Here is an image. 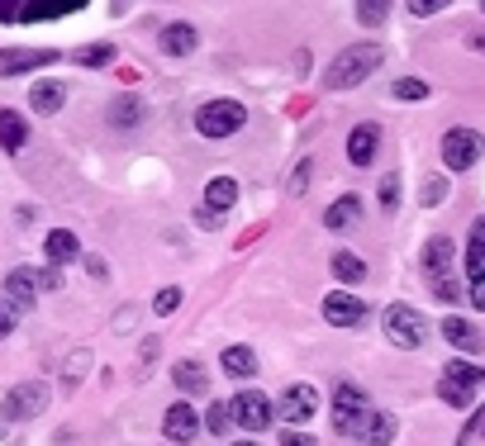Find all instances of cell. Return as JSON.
<instances>
[{
    "mask_svg": "<svg viewBox=\"0 0 485 446\" xmlns=\"http://www.w3.org/2000/svg\"><path fill=\"white\" fill-rule=\"evenodd\" d=\"M381 67V48L376 44H352V48H338V58L328 62L324 72V86L328 91H352Z\"/></svg>",
    "mask_w": 485,
    "mask_h": 446,
    "instance_id": "cell-1",
    "label": "cell"
},
{
    "mask_svg": "<svg viewBox=\"0 0 485 446\" xmlns=\"http://www.w3.org/2000/svg\"><path fill=\"white\" fill-rule=\"evenodd\" d=\"M385 323V338H391L395 346H405V352H419V346L428 342V323L419 309H409V304H391V309L381 314Z\"/></svg>",
    "mask_w": 485,
    "mask_h": 446,
    "instance_id": "cell-2",
    "label": "cell"
},
{
    "mask_svg": "<svg viewBox=\"0 0 485 446\" xmlns=\"http://www.w3.org/2000/svg\"><path fill=\"white\" fill-rule=\"evenodd\" d=\"M247 123V109L238 100H210V105H200V115H196V129L205 138H233Z\"/></svg>",
    "mask_w": 485,
    "mask_h": 446,
    "instance_id": "cell-3",
    "label": "cell"
},
{
    "mask_svg": "<svg viewBox=\"0 0 485 446\" xmlns=\"http://www.w3.org/2000/svg\"><path fill=\"white\" fill-rule=\"evenodd\" d=\"M485 157V138L476 129H448L442 133V162L448 171H471Z\"/></svg>",
    "mask_w": 485,
    "mask_h": 446,
    "instance_id": "cell-4",
    "label": "cell"
},
{
    "mask_svg": "<svg viewBox=\"0 0 485 446\" xmlns=\"http://www.w3.org/2000/svg\"><path fill=\"white\" fill-rule=\"evenodd\" d=\"M44 409H48V385L24 380V385H15L5 394V403H0V418H5V423H29V418H38Z\"/></svg>",
    "mask_w": 485,
    "mask_h": 446,
    "instance_id": "cell-5",
    "label": "cell"
},
{
    "mask_svg": "<svg viewBox=\"0 0 485 446\" xmlns=\"http://www.w3.org/2000/svg\"><path fill=\"white\" fill-rule=\"evenodd\" d=\"M371 403H367V389L357 385H338L334 389V427L343 432V437H357V427L367 423Z\"/></svg>",
    "mask_w": 485,
    "mask_h": 446,
    "instance_id": "cell-6",
    "label": "cell"
},
{
    "mask_svg": "<svg viewBox=\"0 0 485 446\" xmlns=\"http://www.w3.org/2000/svg\"><path fill=\"white\" fill-rule=\"evenodd\" d=\"M81 5H86V0H0V20L34 24V20H58V15L81 10Z\"/></svg>",
    "mask_w": 485,
    "mask_h": 446,
    "instance_id": "cell-7",
    "label": "cell"
},
{
    "mask_svg": "<svg viewBox=\"0 0 485 446\" xmlns=\"http://www.w3.org/2000/svg\"><path fill=\"white\" fill-rule=\"evenodd\" d=\"M229 413H233V423H238V427L262 432V427L271 423V413H276V409L267 403V394H257V389H243V394L229 403Z\"/></svg>",
    "mask_w": 485,
    "mask_h": 446,
    "instance_id": "cell-8",
    "label": "cell"
},
{
    "mask_svg": "<svg viewBox=\"0 0 485 446\" xmlns=\"http://www.w3.org/2000/svg\"><path fill=\"white\" fill-rule=\"evenodd\" d=\"M314 409H319L314 389L310 385H290L286 394H281V409H276V413H281L286 427H300V423H310V418H314Z\"/></svg>",
    "mask_w": 485,
    "mask_h": 446,
    "instance_id": "cell-9",
    "label": "cell"
},
{
    "mask_svg": "<svg viewBox=\"0 0 485 446\" xmlns=\"http://www.w3.org/2000/svg\"><path fill=\"white\" fill-rule=\"evenodd\" d=\"M324 318L334 328H357L367 318V304L357 299V295H348V290H334V295L324 299Z\"/></svg>",
    "mask_w": 485,
    "mask_h": 446,
    "instance_id": "cell-10",
    "label": "cell"
},
{
    "mask_svg": "<svg viewBox=\"0 0 485 446\" xmlns=\"http://www.w3.org/2000/svg\"><path fill=\"white\" fill-rule=\"evenodd\" d=\"M162 432H167V442L172 446H186V442H196V432H200V418H196V409L182 399V403H172L167 409V418H162Z\"/></svg>",
    "mask_w": 485,
    "mask_h": 446,
    "instance_id": "cell-11",
    "label": "cell"
},
{
    "mask_svg": "<svg viewBox=\"0 0 485 446\" xmlns=\"http://www.w3.org/2000/svg\"><path fill=\"white\" fill-rule=\"evenodd\" d=\"M143 119H148V100H143V95L124 91V95H115V100H109V123H115L119 133L138 129V123H143Z\"/></svg>",
    "mask_w": 485,
    "mask_h": 446,
    "instance_id": "cell-12",
    "label": "cell"
},
{
    "mask_svg": "<svg viewBox=\"0 0 485 446\" xmlns=\"http://www.w3.org/2000/svg\"><path fill=\"white\" fill-rule=\"evenodd\" d=\"M5 304H10V309H15V314H24V309H34V299H38V281H34V271L29 267H15V271H10L5 275Z\"/></svg>",
    "mask_w": 485,
    "mask_h": 446,
    "instance_id": "cell-13",
    "label": "cell"
},
{
    "mask_svg": "<svg viewBox=\"0 0 485 446\" xmlns=\"http://www.w3.org/2000/svg\"><path fill=\"white\" fill-rule=\"evenodd\" d=\"M376 147H381V129L376 123H357L348 133V162L352 166H371L376 162Z\"/></svg>",
    "mask_w": 485,
    "mask_h": 446,
    "instance_id": "cell-14",
    "label": "cell"
},
{
    "mask_svg": "<svg viewBox=\"0 0 485 446\" xmlns=\"http://www.w3.org/2000/svg\"><path fill=\"white\" fill-rule=\"evenodd\" d=\"M196 44H200V34H196V24H167L162 29V38H158V48L167 52V58H186V52H196Z\"/></svg>",
    "mask_w": 485,
    "mask_h": 446,
    "instance_id": "cell-15",
    "label": "cell"
},
{
    "mask_svg": "<svg viewBox=\"0 0 485 446\" xmlns=\"http://www.w3.org/2000/svg\"><path fill=\"white\" fill-rule=\"evenodd\" d=\"M395 442V418L391 413H367V423L357 427V446H391Z\"/></svg>",
    "mask_w": 485,
    "mask_h": 446,
    "instance_id": "cell-16",
    "label": "cell"
},
{
    "mask_svg": "<svg viewBox=\"0 0 485 446\" xmlns=\"http://www.w3.org/2000/svg\"><path fill=\"white\" fill-rule=\"evenodd\" d=\"M62 100H67V86H62V81H34V86H29L34 115H58Z\"/></svg>",
    "mask_w": 485,
    "mask_h": 446,
    "instance_id": "cell-17",
    "label": "cell"
},
{
    "mask_svg": "<svg viewBox=\"0 0 485 446\" xmlns=\"http://www.w3.org/2000/svg\"><path fill=\"white\" fill-rule=\"evenodd\" d=\"M424 271H428V281H448L452 275V238H433L424 247Z\"/></svg>",
    "mask_w": 485,
    "mask_h": 446,
    "instance_id": "cell-18",
    "label": "cell"
},
{
    "mask_svg": "<svg viewBox=\"0 0 485 446\" xmlns=\"http://www.w3.org/2000/svg\"><path fill=\"white\" fill-rule=\"evenodd\" d=\"M44 252H48L53 267H67V261H77V257H81V243H77V233L53 228L48 238H44Z\"/></svg>",
    "mask_w": 485,
    "mask_h": 446,
    "instance_id": "cell-19",
    "label": "cell"
},
{
    "mask_svg": "<svg viewBox=\"0 0 485 446\" xmlns=\"http://www.w3.org/2000/svg\"><path fill=\"white\" fill-rule=\"evenodd\" d=\"M442 338H448L457 352H481V332H476V323H466V318H457V314L442 318Z\"/></svg>",
    "mask_w": 485,
    "mask_h": 446,
    "instance_id": "cell-20",
    "label": "cell"
},
{
    "mask_svg": "<svg viewBox=\"0 0 485 446\" xmlns=\"http://www.w3.org/2000/svg\"><path fill=\"white\" fill-rule=\"evenodd\" d=\"M233 204H238V180H233V176H214L210 186H205V209H214V214H229Z\"/></svg>",
    "mask_w": 485,
    "mask_h": 446,
    "instance_id": "cell-21",
    "label": "cell"
},
{
    "mask_svg": "<svg viewBox=\"0 0 485 446\" xmlns=\"http://www.w3.org/2000/svg\"><path fill=\"white\" fill-rule=\"evenodd\" d=\"M466 275L485 281V214L471 223V243H466Z\"/></svg>",
    "mask_w": 485,
    "mask_h": 446,
    "instance_id": "cell-22",
    "label": "cell"
},
{
    "mask_svg": "<svg viewBox=\"0 0 485 446\" xmlns=\"http://www.w3.org/2000/svg\"><path fill=\"white\" fill-rule=\"evenodd\" d=\"M357 219H362V200H357V195H343V200L338 204H328L324 209V228H352V223Z\"/></svg>",
    "mask_w": 485,
    "mask_h": 446,
    "instance_id": "cell-23",
    "label": "cell"
},
{
    "mask_svg": "<svg viewBox=\"0 0 485 446\" xmlns=\"http://www.w3.org/2000/svg\"><path fill=\"white\" fill-rule=\"evenodd\" d=\"M24 143H29V123H24L15 109H0V147H5V152H20Z\"/></svg>",
    "mask_w": 485,
    "mask_h": 446,
    "instance_id": "cell-24",
    "label": "cell"
},
{
    "mask_svg": "<svg viewBox=\"0 0 485 446\" xmlns=\"http://www.w3.org/2000/svg\"><path fill=\"white\" fill-rule=\"evenodd\" d=\"M442 380H452V385H462V389H476L485 385V366H471V361H448V370H442Z\"/></svg>",
    "mask_w": 485,
    "mask_h": 446,
    "instance_id": "cell-25",
    "label": "cell"
},
{
    "mask_svg": "<svg viewBox=\"0 0 485 446\" xmlns=\"http://www.w3.org/2000/svg\"><path fill=\"white\" fill-rule=\"evenodd\" d=\"M48 62H58V52L38 48V52H20V58H0V72L15 76V72H34V67H48Z\"/></svg>",
    "mask_w": 485,
    "mask_h": 446,
    "instance_id": "cell-26",
    "label": "cell"
},
{
    "mask_svg": "<svg viewBox=\"0 0 485 446\" xmlns=\"http://www.w3.org/2000/svg\"><path fill=\"white\" fill-rule=\"evenodd\" d=\"M172 380L182 385L186 394H200V389L210 385V375H205V366H200V361H176V366H172Z\"/></svg>",
    "mask_w": 485,
    "mask_h": 446,
    "instance_id": "cell-27",
    "label": "cell"
},
{
    "mask_svg": "<svg viewBox=\"0 0 485 446\" xmlns=\"http://www.w3.org/2000/svg\"><path fill=\"white\" fill-rule=\"evenodd\" d=\"M334 275L343 285H362L367 281V261L357 252H334Z\"/></svg>",
    "mask_w": 485,
    "mask_h": 446,
    "instance_id": "cell-28",
    "label": "cell"
},
{
    "mask_svg": "<svg viewBox=\"0 0 485 446\" xmlns=\"http://www.w3.org/2000/svg\"><path fill=\"white\" fill-rule=\"evenodd\" d=\"M224 370H229V375H238V380H247V375L257 370L253 346H224Z\"/></svg>",
    "mask_w": 485,
    "mask_h": 446,
    "instance_id": "cell-29",
    "label": "cell"
},
{
    "mask_svg": "<svg viewBox=\"0 0 485 446\" xmlns=\"http://www.w3.org/2000/svg\"><path fill=\"white\" fill-rule=\"evenodd\" d=\"M385 15H391V0H357V20H362L367 29L385 24Z\"/></svg>",
    "mask_w": 485,
    "mask_h": 446,
    "instance_id": "cell-30",
    "label": "cell"
},
{
    "mask_svg": "<svg viewBox=\"0 0 485 446\" xmlns=\"http://www.w3.org/2000/svg\"><path fill=\"white\" fill-rule=\"evenodd\" d=\"M391 95H395V100H428V81H419V76H400L395 86H391Z\"/></svg>",
    "mask_w": 485,
    "mask_h": 446,
    "instance_id": "cell-31",
    "label": "cell"
},
{
    "mask_svg": "<svg viewBox=\"0 0 485 446\" xmlns=\"http://www.w3.org/2000/svg\"><path fill=\"white\" fill-rule=\"evenodd\" d=\"M72 58L81 67H105V62H115V48H109V44H91V48H77Z\"/></svg>",
    "mask_w": 485,
    "mask_h": 446,
    "instance_id": "cell-32",
    "label": "cell"
},
{
    "mask_svg": "<svg viewBox=\"0 0 485 446\" xmlns=\"http://www.w3.org/2000/svg\"><path fill=\"white\" fill-rule=\"evenodd\" d=\"M229 423H233L229 403H210V413H205V427H210L214 437H224V432H229Z\"/></svg>",
    "mask_w": 485,
    "mask_h": 446,
    "instance_id": "cell-33",
    "label": "cell"
},
{
    "mask_svg": "<svg viewBox=\"0 0 485 446\" xmlns=\"http://www.w3.org/2000/svg\"><path fill=\"white\" fill-rule=\"evenodd\" d=\"M438 394H442V403H452V409H471V389L452 385V380H442V385H438Z\"/></svg>",
    "mask_w": 485,
    "mask_h": 446,
    "instance_id": "cell-34",
    "label": "cell"
},
{
    "mask_svg": "<svg viewBox=\"0 0 485 446\" xmlns=\"http://www.w3.org/2000/svg\"><path fill=\"white\" fill-rule=\"evenodd\" d=\"M86 361H91V352H77V356H72V361H67V366H62V380L72 385V389L81 385V375H86Z\"/></svg>",
    "mask_w": 485,
    "mask_h": 446,
    "instance_id": "cell-35",
    "label": "cell"
},
{
    "mask_svg": "<svg viewBox=\"0 0 485 446\" xmlns=\"http://www.w3.org/2000/svg\"><path fill=\"white\" fill-rule=\"evenodd\" d=\"M405 5H409L414 20H428V15H438V10H448L452 0H405Z\"/></svg>",
    "mask_w": 485,
    "mask_h": 446,
    "instance_id": "cell-36",
    "label": "cell"
},
{
    "mask_svg": "<svg viewBox=\"0 0 485 446\" xmlns=\"http://www.w3.org/2000/svg\"><path fill=\"white\" fill-rule=\"evenodd\" d=\"M395 204H400V176L391 171L381 180V209H395Z\"/></svg>",
    "mask_w": 485,
    "mask_h": 446,
    "instance_id": "cell-37",
    "label": "cell"
},
{
    "mask_svg": "<svg viewBox=\"0 0 485 446\" xmlns=\"http://www.w3.org/2000/svg\"><path fill=\"white\" fill-rule=\"evenodd\" d=\"M286 190H290V195H304V190H310V162H300L295 171H290V180H286Z\"/></svg>",
    "mask_w": 485,
    "mask_h": 446,
    "instance_id": "cell-38",
    "label": "cell"
},
{
    "mask_svg": "<svg viewBox=\"0 0 485 446\" xmlns=\"http://www.w3.org/2000/svg\"><path fill=\"white\" fill-rule=\"evenodd\" d=\"M442 200H448V180L438 176V180H428V186H424V204L433 209V204H442Z\"/></svg>",
    "mask_w": 485,
    "mask_h": 446,
    "instance_id": "cell-39",
    "label": "cell"
},
{
    "mask_svg": "<svg viewBox=\"0 0 485 446\" xmlns=\"http://www.w3.org/2000/svg\"><path fill=\"white\" fill-rule=\"evenodd\" d=\"M176 304H182V290H176V285H167V290H162L158 299H152V309H158V314H172Z\"/></svg>",
    "mask_w": 485,
    "mask_h": 446,
    "instance_id": "cell-40",
    "label": "cell"
},
{
    "mask_svg": "<svg viewBox=\"0 0 485 446\" xmlns=\"http://www.w3.org/2000/svg\"><path fill=\"white\" fill-rule=\"evenodd\" d=\"M433 295L442 304H457V299H462V290H457V281H433Z\"/></svg>",
    "mask_w": 485,
    "mask_h": 446,
    "instance_id": "cell-41",
    "label": "cell"
},
{
    "mask_svg": "<svg viewBox=\"0 0 485 446\" xmlns=\"http://www.w3.org/2000/svg\"><path fill=\"white\" fill-rule=\"evenodd\" d=\"M34 281H38V290H58L62 275H58V267H44V271H34Z\"/></svg>",
    "mask_w": 485,
    "mask_h": 446,
    "instance_id": "cell-42",
    "label": "cell"
},
{
    "mask_svg": "<svg viewBox=\"0 0 485 446\" xmlns=\"http://www.w3.org/2000/svg\"><path fill=\"white\" fill-rule=\"evenodd\" d=\"M281 446H319V442L310 437V432H295V427H286V432H281Z\"/></svg>",
    "mask_w": 485,
    "mask_h": 446,
    "instance_id": "cell-43",
    "label": "cell"
},
{
    "mask_svg": "<svg viewBox=\"0 0 485 446\" xmlns=\"http://www.w3.org/2000/svg\"><path fill=\"white\" fill-rule=\"evenodd\" d=\"M15 318H20V314L10 309L5 299H0V338H10V332H15Z\"/></svg>",
    "mask_w": 485,
    "mask_h": 446,
    "instance_id": "cell-44",
    "label": "cell"
},
{
    "mask_svg": "<svg viewBox=\"0 0 485 446\" xmlns=\"http://www.w3.org/2000/svg\"><path fill=\"white\" fill-rule=\"evenodd\" d=\"M485 432V409H476V418H471V427L462 432V446H471V437H481Z\"/></svg>",
    "mask_w": 485,
    "mask_h": 446,
    "instance_id": "cell-45",
    "label": "cell"
},
{
    "mask_svg": "<svg viewBox=\"0 0 485 446\" xmlns=\"http://www.w3.org/2000/svg\"><path fill=\"white\" fill-rule=\"evenodd\" d=\"M471 309L485 314V281H471Z\"/></svg>",
    "mask_w": 485,
    "mask_h": 446,
    "instance_id": "cell-46",
    "label": "cell"
},
{
    "mask_svg": "<svg viewBox=\"0 0 485 446\" xmlns=\"http://www.w3.org/2000/svg\"><path fill=\"white\" fill-rule=\"evenodd\" d=\"M86 271L95 275V281H101V275H105V261H101V257H86Z\"/></svg>",
    "mask_w": 485,
    "mask_h": 446,
    "instance_id": "cell-47",
    "label": "cell"
},
{
    "mask_svg": "<svg viewBox=\"0 0 485 446\" xmlns=\"http://www.w3.org/2000/svg\"><path fill=\"white\" fill-rule=\"evenodd\" d=\"M471 48H476V52H485V34H476V38H471Z\"/></svg>",
    "mask_w": 485,
    "mask_h": 446,
    "instance_id": "cell-48",
    "label": "cell"
},
{
    "mask_svg": "<svg viewBox=\"0 0 485 446\" xmlns=\"http://www.w3.org/2000/svg\"><path fill=\"white\" fill-rule=\"evenodd\" d=\"M233 446H257V442H233Z\"/></svg>",
    "mask_w": 485,
    "mask_h": 446,
    "instance_id": "cell-49",
    "label": "cell"
},
{
    "mask_svg": "<svg viewBox=\"0 0 485 446\" xmlns=\"http://www.w3.org/2000/svg\"><path fill=\"white\" fill-rule=\"evenodd\" d=\"M481 15H485V0H481Z\"/></svg>",
    "mask_w": 485,
    "mask_h": 446,
    "instance_id": "cell-50",
    "label": "cell"
}]
</instances>
